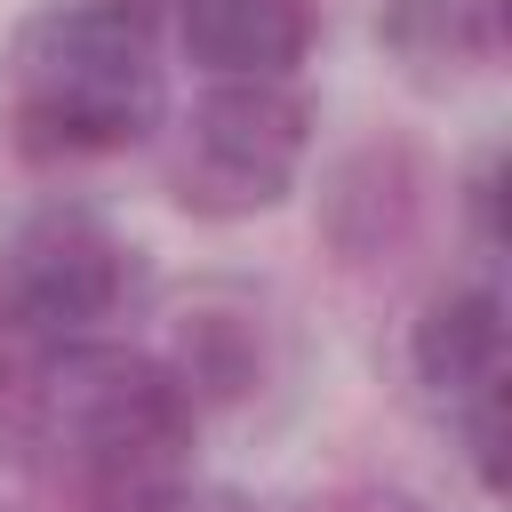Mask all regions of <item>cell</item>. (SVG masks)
Instances as JSON below:
<instances>
[{"mask_svg":"<svg viewBox=\"0 0 512 512\" xmlns=\"http://www.w3.org/2000/svg\"><path fill=\"white\" fill-rule=\"evenodd\" d=\"M8 120L32 160L128 152L160 128V64L144 16L112 0L40 8L8 40Z\"/></svg>","mask_w":512,"mask_h":512,"instance_id":"cell-1","label":"cell"},{"mask_svg":"<svg viewBox=\"0 0 512 512\" xmlns=\"http://www.w3.org/2000/svg\"><path fill=\"white\" fill-rule=\"evenodd\" d=\"M48 424L72 456L80 512H168L200 408L152 352H64L48 368Z\"/></svg>","mask_w":512,"mask_h":512,"instance_id":"cell-2","label":"cell"},{"mask_svg":"<svg viewBox=\"0 0 512 512\" xmlns=\"http://www.w3.org/2000/svg\"><path fill=\"white\" fill-rule=\"evenodd\" d=\"M312 160V104L288 80H216L168 160V192L192 216H264Z\"/></svg>","mask_w":512,"mask_h":512,"instance_id":"cell-3","label":"cell"},{"mask_svg":"<svg viewBox=\"0 0 512 512\" xmlns=\"http://www.w3.org/2000/svg\"><path fill=\"white\" fill-rule=\"evenodd\" d=\"M128 296V248L96 208L48 200L0 240V320L32 344H80Z\"/></svg>","mask_w":512,"mask_h":512,"instance_id":"cell-4","label":"cell"},{"mask_svg":"<svg viewBox=\"0 0 512 512\" xmlns=\"http://www.w3.org/2000/svg\"><path fill=\"white\" fill-rule=\"evenodd\" d=\"M424 192H432V176H424V160L408 144H360L320 184V232H328V248L344 264H376V256L416 240Z\"/></svg>","mask_w":512,"mask_h":512,"instance_id":"cell-5","label":"cell"},{"mask_svg":"<svg viewBox=\"0 0 512 512\" xmlns=\"http://www.w3.org/2000/svg\"><path fill=\"white\" fill-rule=\"evenodd\" d=\"M176 40L208 80H288L312 48V0H176Z\"/></svg>","mask_w":512,"mask_h":512,"instance_id":"cell-6","label":"cell"},{"mask_svg":"<svg viewBox=\"0 0 512 512\" xmlns=\"http://www.w3.org/2000/svg\"><path fill=\"white\" fill-rule=\"evenodd\" d=\"M408 368L448 408L504 384V304H496V288H440L408 328Z\"/></svg>","mask_w":512,"mask_h":512,"instance_id":"cell-7","label":"cell"},{"mask_svg":"<svg viewBox=\"0 0 512 512\" xmlns=\"http://www.w3.org/2000/svg\"><path fill=\"white\" fill-rule=\"evenodd\" d=\"M376 40L416 88H448L464 64L488 56V8L480 0H384Z\"/></svg>","mask_w":512,"mask_h":512,"instance_id":"cell-8","label":"cell"},{"mask_svg":"<svg viewBox=\"0 0 512 512\" xmlns=\"http://www.w3.org/2000/svg\"><path fill=\"white\" fill-rule=\"evenodd\" d=\"M168 368H176V384L192 392V408H232V400L256 392L264 344H256V328H248L240 312H184Z\"/></svg>","mask_w":512,"mask_h":512,"instance_id":"cell-9","label":"cell"},{"mask_svg":"<svg viewBox=\"0 0 512 512\" xmlns=\"http://www.w3.org/2000/svg\"><path fill=\"white\" fill-rule=\"evenodd\" d=\"M456 424H464V456H472L480 488L496 496V488H504V384H488V392L456 400Z\"/></svg>","mask_w":512,"mask_h":512,"instance_id":"cell-10","label":"cell"},{"mask_svg":"<svg viewBox=\"0 0 512 512\" xmlns=\"http://www.w3.org/2000/svg\"><path fill=\"white\" fill-rule=\"evenodd\" d=\"M472 216H480V240L496 248V160H480V176H472Z\"/></svg>","mask_w":512,"mask_h":512,"instance_id":"cell-11","label":"cell"},{"mask_svg":"<svg viewBox=\"0 0 512 512\" xmlns=\"http://www.w3.org/2000/svg\"><path fill=\"white\" fill-rule=\"evenodd\" d=\"M112 8H128V16H144V8H152V0H112Z\"/></svg>","mask_w":512,"mask_h":512,"instance_id":"cell-12","label":"cell"}]
</instances>
